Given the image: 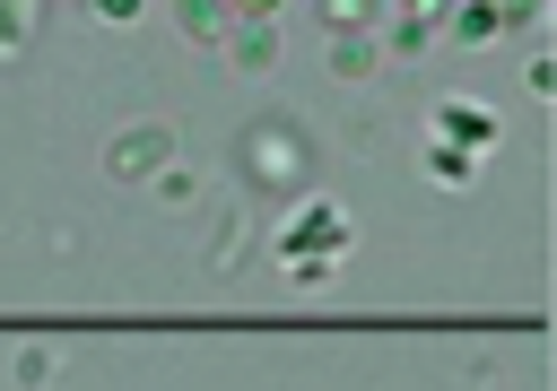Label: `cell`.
I'll return each instance as SVG.
<instances>
[{"label":"cell","instance_id":"cell-12","mask_svg":"<svg viewBox=\"0 0 557 391\" xmlns=\"http://www.w3.org/2000/svg\"><path fill=\"white\" fill-rule=\"evenodd\" d=\"M148 191H157V200H174V209H191V200H200V174H191V165L174 156V165H165V174H157Z\"/></svg>","mask_w":557,"mask_h":391},{"label":"cell","instance_id":"cell-16","mask_svg":"<svg viewBox=\"0 0 557 391\" xmlns=\"http://www.w3.org/2000/svg\"><path fill=\"white\" fill-rule=\"evenodd\" d=\"M9 374H17V382H52L61 365H52V348H17V365H9Z\"/></svg>","mask_w":557,"mask_h":391},{"label":"cell","instance_id":"cell-18","mask_svg":"<svg viewBox=\"0 0 557 391\" xmlns=\"http://www.w3.org/2000/svg\"><path fill=\"white\" fill-rule=\"evenodd\" d=\"M139 9H148V0H96V17H104V26H139Z\"/></svg>","mask_w":557,"mask_h":391},{"label":"cell","instance_id":"cell-8","mask_svg":"<svg viewBox=\"0 0 557 391\" xmlns=\"http://www.w3.org/2000/svg\"><path fill=\"white\" fill-rule=\"evenodd\" d=\"M374 70H383L374 35H331V78H374Z\"/></svg>","mask_w":557,"mask_h":391},{"label":"cell","instance_id":"cell-2","mask_svg":"<svg viewBox=\"0 0 557 391\" xmlns=\"http://www.w3.org/2000/svg\"><path fill=\"white\" fill-rule=\"evenodd\" d=\"M348 252H357V226H348L331 200H305V209L278 226V269H287L296 287H322V269L348 261Z\"/></svg>","mask_w":557,"mask_h":391},{"label":"cell","instance_id":"cell-10","mask_svg":"<svg viewBox=\"0 0 557 391\" xmlns=\"http://www.w3.org/2000/svg\"><path fill=\"white\" fill-rule=\"evenodd\" d=\"M426 174H435L444 191H461V182L479 174V156H470V148H453V139H426Z\"/></svg>","mask_w":557,"mask_h":391},{"label":"cell","instance_id":"cell-13","mask_svg":"<svg viewBox=\"0 0 557 391\" xmlns=\"http://www.w3.org/2000/svg\"><path fill=\"white\" fill-rule=\"evenodd\" d=\"M366 17H374V0H322V26L331 35H366Z\"/></svg>","mask_w":557,"mask_h":391},{"label":"cell","instance_id":"cell-4","mask_svg":"<svg viewBox=\"0 0 557 391\" xmlns=\"http://www.w3.org/2000/svg\"><path fill=\"white\" fill-rule=\"evenodd\" d=\"M435 139H453V148L487 156V148H496V113H487V104H461V96H453V104H435Z\"/></svg>","mask_w":557,"mask_h":391},{"label":"cell","instance_id":"cell-9","mask_svg":"<svg viewBox=\"0 0 557 391\" xmlns=\"http://www.w3.org/2000/svg\"><path fill=\"white\" fill-rule=\"evenodd\" d=\"M505 35V0H461L453 9V43H496Z\"/></svg>","mask_w":557,"mask_h":391},{"label":"cell","instance_id":"cell-14","mask_svg":"<svg viewBox=\"0 0 557 391\" xmlns=\"http://www.w3.org/2000/svg\"><path fill=\"white\" fill-rule=\"evenodd\" d=\"M339 148H348V156H374V148H383V122H374V113H348Z\"/></svg>","mask_w":557,"mask_h":391},{"label":"cell","instance_id":"cell-6","mask_svg":"<svg viewBox=\"0 0 557 391\" xmlns=\"http://www.w3.org/2000/svg\"><path fill=\"white\" fill-rule=\"evenodd\" d=\"M174 26H183V43H226L235 35V0H174Z\"/></svg>","mask_w":557,"mask_h":391},{"label":"cell","instance_id":"cell-1","mask_svg":"<svg viewBox=\"0 0 557 391\" xmlns=\"http://www.w3.org/2000/svg\"><path fill=\"white\" fill-rule=\"evenodd\" d=\"M235 174H244V191H305V182H313V130H305L296 113H261V122H244V139H235Z\"/></svg>","mask_w":557,"mask_h":391},{"label":"cell","instance_id":"cell-5","mask_svg":"<svg viewBox=\"0 0 557 391\" xmlns=\"http://www.w3.org/2000/svg\"><path fill=\"white\" fill-rule=\"evenodd\" d=\"M218 52H226V61L244 70V78H261V70L278 61V26H261V17H235V35H226Z\"/></svg>","mask_w":557,"mask_h":391},{"label":"cell","instance_id":"cell-17","mask_svg":"<svg viewBox=\"0 0 557 391\" xmlns=\"http://www.w3.org/2000/svg\"><path fill=\"white\" fill-rule=\"evenodd\" d=\"M522 87H531V96H557V61H548V52H540V61H531V70H522Z\"/></svg>","mask_w":557,"mask_h":391},{"label":"cell","instance_id":"cell-15","mask_svg":"<svg viewBox=\"0 0 557 391\" xmlns=\"http://www.w3.org/2000/svg\"><path fill=\"white\" fill-rule=\"evenodd\" d=\"M26 35H35L26 0H0V52H26Z\"/></svg>","mask_w":557,"mask_h":391},{"label":"cell","instance_id":"cell-3","mask_svg":"<svg viewBox=\"0 0 557 391\" xmlns=\"http://www.w3.org/2000/svg\"><path fill=\"white\" fill-rule=\"evenodd\" d=\"M174 165V122H122L104 139V174L113 182H157Z\"/></svg>","mask_w":557,"mask_h":391},{"label":"cell","instance_id":"cell-7","mask_svg":"<svg viewBox=\"0 0 557 391\" xmlns=\"http://www.w3.org/2000/svg\"><path fill=\"white\" fill-rule=\"evenodd\" d=\"M244 252H252V209H244V200H226V209H218V226H209V269H235Z\"/></svg>","mask_w":557,"mask_h":391},{"label":"cell","instance_id":"cell-11","mask_svg":"<svg viewBox=\"0 0 557 391\" xmlns=\"http://www.w3.org/2000/svg\"><path fill=\"white\" fill-rule=\"evenodd\" d=\"M426 43H435V26H426V17H392V35H383V52H392V61H409V52H426Z\"/></svg>","mask_w":557,"mask_h":391},{"label":"cell","instance_id":"cell-19","mask_svg":"<svg viewBox=\"0 0 557 391\" xmlns=\"http://www.w3.org/2000/svg\"><path fill=\"white\" fill-rule=\"evenodd\" d=\"M278 9L287 0H235V17H261V26H278Z\"/></svg>","mask_w":557,"mask_h":391}]
</instances>
